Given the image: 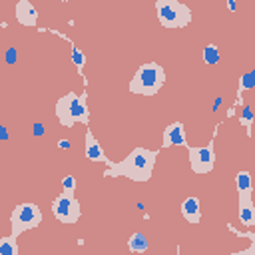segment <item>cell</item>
<instances>
[{"mask_svg": "<svg viewBox=\"0 0 255 255\" xmlns=\"http://www.w3.org/2000/svg\"><path fill=\"white\" fill-rule=\"evenodd\" d=\"M155 159H157V151L155 149H147V147H133L122 161H106V177H128L131 181L143 183L149 181L153 167H155Z\"/></svg>", "mask_w": 255, "mask_h": 255, "instance_id": "1", "label": "cell"}, {"mask_svg": "<svg viewBox=\"0 0 255 255\" xmlns=\"http://www.w3.org/2000/svg\"><path fill=\"white\" fill-rule=\"evenodd\" d=\"M165 84V70L161 64L157 62H147V64H141L129 84H128V90L129 94H135V96H155Z\"/></svg>", "mask_w": 255, "mask_h": 255, "instance_id": "2", "label": "cell"}, {"mask_svg": "<svg viewBox=\"0 0 255 255\" xmlns=\"http://www.w3.org/2000/svg\"><path fill=\"white\" fill-rule=\"evenodd\" d=\"M56 118L64 128H72L74 124L88 126L90 122V110L86 102V94L68 92L66 96H60L56 102Z\"/></svg>", "mask_w": 255, "mask_h": 255, "instance_id": "3", "label": "cell"}, {"mask_svg": "<svg viewBox=\"0 0 255 255\" xmlns=\"http://www.w3.org/2000/svg\"><path fill=\"white\" fill-rule=\"evenodd\" d=\"M155 14L163 28H185L191 22V8L179 0H155Z\"/></svg>", "mask_w": 255, "mask_h": 255, "instance_id": "4", "label": "cell"}, {"mask_svg": "<svg viewBox=\"0 0 255 255\" xmlns=\"http://www.w3.org/2000/svg\"><path fill=\"white\" fill-rule=\"evenodd\" d=\"M42 223V211L36 203H20L10 213V235L20 237L24 231L36 229Z\"/></svg>", "mask_w": 255, "mask_h": 255, "instance_id": "5", "label": "cell"}, {"mask_svg": "<svg viewBox=\"0 0 255 255\" xmlns=\"http://www.w3.org/2000/svg\"><path fill=\"white\" fill-rule=\"evenodd\" d=\"M52 213L60 223H76L82 217V207L74 191L64 189L60 195H56L52 199Z\"/></svg>", "mask_w": 255, "mask_h": 255, "instance_id": "6", "label": "cell"}, {"mask_svg": "<svg viewBox=\"0 0 255 255\" xmlns=\"http://www.w3.org/2000/svg\"><path fill=\"white\" fill-rule=\"evenodd\" d=\"M187 153H189V165H191V171L197 173V175H203V173H209L215 165V147H213V141H209L207 145H187Z\"/></svg>", "mask_w": 255, "mask_h": 255, "instance_id": "7", "label": "cell"}, {"mask_svg": "<svg viewBox=\"0 0 255 255\" xmlns=\"http://www.w3.org/2000/svg\"><path fill=\"white\" fill-rule=\"evenodd\" d=\"M171 145H181L187 147V137H185V128L181 122H171L165 129H163V137H161V147H171Z\"/></svg>", "mask_w": 255, "mask_h": 255, "instance_id": "8", "label": "cell"}, {"mask_svg": "<svg viewBox=\"0 0 255 255\" xmlns=\"http://www.w3.org/2000/svg\"><path fill=\"white\" fill-rule=\"evenodd\" d=\"M14 14H16L18 24H22V26L32 28V26L38 24V10L34 8V4L30 0H18L16 8H14Z\"/></svg>", "mask_w": 255, "mask_h": 255, "instance_id": "9", "label": "cell"}, {"mask_svg": "<svg viewBox=\"0 0 255 255\" xmlns=\"http://www.w3.org/2000/svg\"><path fill=\"white\" fill-rule=\"evenodd\" d=\"M239 197V221L245 227H253L255 225V201H253V193H237Z\"/></svg>", "mask_w": 255, "mask_h": 255, "instance_id": "10", "label": "cell"}, {"mask_svg": "<svg viewBox=\"0 0 255 255\" xmlns=\"http://www.w3.org/2000/svg\"><path fill=\"white\" fill-rule=\"evenodd\" d=\"M86 157L94 163H106L108 157H106V151L102 149L100 141L96 139V135L92 133V129H86Z\"/></svg>", "mask_w": 255, "mask_h": 255, "instance_id": "11", "label": "cell"}, {"mask_svg": "<svg viewBox=\"0 0 255 255\" xmlns=\"http://www.w3.org/2000/svg\"><path fill=\"white\" fill-rule=\"evenodd\" d=\"M181 215L187 223H199L201 221V203H199V197L195 195H189L181 201Z\"/></svg>", "mask_w": 255, "mask_h": 255, "instance_id": "12", "label": "cell"}, {"mask_svg": "<svg viewBox=\"0 0 255 255\" xmlns=\"http://www.w3.org/2000/svg\"><path fill=\"white\" fill-rule=\"evenodd\" d=\"M235 187L237 193H253V181H251V173L241 169L235 173Z\"/></svg>", "mask_w": 255, "mask_h": 255, "instance_id": "13", "label": "cell"}, {"mask_svg": "<svg viewBox=\"0 0 255 255\" xmlns=\"http://www.w3.org/2000/svg\"><path fill=\"white\" fill-rule=\"evenodd\" d=\"M147 247H149L147 237H145L143 233H139V231L131 233V237L128 239V249H129L131 253H143V251H147Z\"/></svg>", "mask_w": 255, "mask_h": 255, "instance_id": "14", "label": "cell"}, {"mask_svg": "<svg viewBox=\"0 0 255 255\" xmlns=\"http://www.w3.org/2000/svg\"><path fill=\"white\" fill-rule=\"evenodd\" d=\"M18 237L14 235H6L0 239V255H18Z\"/></svg>", "mask_w": 255, "mask_h": 255, "instance_id": "15", "label": "cell"}, {"mask_svg": "<svg viewBox=\"0 0 255 255\" xmlns=\"http://www.w3.org/2000/svg\"><path fill=\"white\" fill-rule=\"evenodd\" d=\"M203 62L205 64H211V66L219 62V48L215 44H207L203 48Z\"/></svg>", "mask_w": 255, "mask_h": 255, "instance_id": "16", "label": "cell"}, {"mask_svg": "<svg viewBox=\"0 0 255 255\" xmlns=\"http://www.w3.org/2000/svg\"><path fill=\"white\" fill-rule=\"evenodd\" d=\"M251 88H255V70H249L239 78V92L251 90Z\"/></svg>", "mask_w": 255, "mask_h": 255, "instance_id": "17", "label": "cell"}, {"mask_svg": "<svg viewBox=\"0 0 255 255\" xmlns=\"http://www.w3.org/2000/svg\"><path fill=\"white\" fill-rule=\"evenodd\" d=\"M239 124H243L247 128V135H251V126H253V112L249 110V106L243 108L241 116H239Z\"/></svg>", "mask_w": 255, "mask_h": 255, "instance_id": "18", "label": "cell"}, {"mask_svg": "<svg viewBox=\"0 0 255 255\" xmlns=\"http://www.w3.org/2000/svg\"><path fill=\"white\" fill-rule=\"evenodd\" d=\"M72 62L76 64L78 70H82L84 64H86V56H84V52H82L80 48H76V46H72Z\"/></svg>", "mask_w": 255, "mask_h": 255, "instance_id": "19", "label": "cell"}, {"mask_svg": "<svg viewBox=\"0 0 255 255\" xmlns=\"http://www.w3.org/2000/svg\"><path fill=\"white\" fill-rule=\"evenodd\" d=\"M62 187L68 189V191H76V177H74V175H64Z\"/></svg>", "mask_w": 255, "mask_h": 255, "instance_id": "20", "label": "cell"}, {"mask_svg": "<svg viewBox=\"0 0 255 255\" xmlns=\"http://www.w3.org/2000/svg\"><path fill=\"white\" fill-rule=\"evenodd\" d=\"M227 8H229L231 12H235V0H227Z\"/></svg>", "mask_w": 255, "mask_h": 255, "instance_id": "21", "label": "cell"}, {"mask_svg": "<svg viewBox=\"0 0 255 255\" xmlns=\"http://www.w3.org/2000/svg\"><path fill=\"white\" fill-rule=\"evenodd\" d=\"M58 145H60V147H70V141H68V139H60Z\"/></svg>", "mask_w": 255, "mask_h": 255, "instance_id": "22", "label": "cell"}]
</instances>
